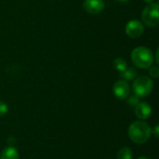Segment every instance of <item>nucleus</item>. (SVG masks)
Listing matches in <instances>:
<instances>
[{"mask_svg":"<svg viewBox=\"0 0 159 159\" xmlns=\"http://www.w3.org/2000/svg\"><path fill=\"white\" fill-rule=\"evenodd\" d=\"M131 61L133 64L141 69H149L154 63L153 52L145 47H138L131 52Z\"/></svg>","mask_w":159,"mask_h":159,"instance_id":"f03ea898","label":"nucleus"},{"mask_svg":"<svg viewBox=\"0 0 159 159\" xmlns=\"http://www.w3.org/2000/svg\"><path fill=\"white\" fill-rule=\"evenodd\" d=\"M140 99H141V98H139L138 96H136L135 94H133V95H129L126 100H128V104H129V105L134 107V106L140 102Z\"/></svg>","mask_w":159,"mask_h":159,"instance_id":"ddd939ff","label":"nucleus"},{"mask_svg":"<svg viewBox=\"0 0 159 159\" xmlns=\"http://www.w3.org/2000/svg\"><path fill=\"white\" fill-rule=\"evenodd\" d=\"M149 75L151 77L153 78H157L159 75V68L157 65H155V66H151L149 68Z\"/></svg>","mask_w":159,"mask_h":159,"instance_id":"4468645a","label":"nucleus"},{"mask_svg":"<svg viewBox=\"0 0 159 159\" xmlns=\"http://www.w3.org/2000/svg\"><path fill=\"white\" fill-rule=\"evenodd\" d=\"M114 66L119 73H123L128 68L127 61L122 58H116L114 61Z\"/></svg>","mask_w":159,"mask_h":159,"instance_id":"f8f14e48","label":"nucleus"},{"mask_svg":"<svg viewBox=\"0 0 159 159\" xmlns=\"http://www.w3.org/2000/svg\"><path fill=\"white\" fill-rule=\"evenodd\" d=\"M134 113L140 120H146L152 115V107L148 102H139L134 106Z\"/></svg>","mask_w":159,"mask_h":159,"instance_id":"0eeeda50","label":"nucleus"},{"mask_svg":"<svg viewBox=\"0 0 159 159\" xmlns=\"http://www.w3.org/2000/svg\"><path fill=\"white\" fill-rule=\"evenodd\" d=\"M143 23L149 27H156L159 23V5L158 3L148 4L142 12Z\"/></svg>","mask_w":159,"mask_h":159,"instance_id":"20e7f679","label":"nucleus"},{"mask_svg":"<svg viewBox=\"0 0 159 159\" xmlns=\"http://www.w3.org/2000/svg\"><path fill=\"white\" fill-rule=\"evenodd\" d=\"M0 159H20L19 151L12 145L4 148L0 154Z\"/></svg>","mask_w":159,"mask_h":159,"instance_id":"1a4fd4ad","label":"nucleus"},{"mask_svg":"<svg viewBox=\"0 0 159 159\" xmlns=\"http://www.w3.org/2000/svg\"><path fill=\"white\" fill-rule=\"evenodd\" d=\"M133 93L139 98H144L151 94L154 89V81L152 78L142 75L134 79L132 85Z\"/></svg>","mask_w":159,"mask_h":159,"instance_id":"7ed1b4c3","label":"nucleus"},{"mask_svg":"<svg viewBox=\"0 0 159 159\" xmlns=\"http://www.w3.org/2000/svg\"><path fill=\"white\" fill-rule=\"evenodd\" d=\"M126 34L130 38H138L144 32V25L142 21L138 20H131L126 25Z\"/></svg>","mask_w":159,"mask_h":159,"instance_id":"423d86ee","label":"nucleus"},{"mask_svg":"<svg viewBox=\"0 0 159 159\" xmlns=\"http://www.w3.org/2000/svg\"><path fill=\"white\" fill-rule=\"evenodd\" d=\"M138 159H150V158H148V157H139Z\"/></svg>","mask_w":159,"mask_h":159,"instance_id":"6ab92c4d","label":"nucleus"},{"mask_svg":"<svg viewBox=\"0 0 159 159\" xmlns=\"http://www.w3.org/2000/svg\"><path fill=\"white\" fill-rule=\"evenodd\" d=\"M117 1H119V2H128L129 0H117Z\"/></svg>","mask_w":159,"mask_h":159,"instance_id":"aec40b11","label":"nucleus"},{"mask_svg":"<svg viewBox=\"0 0 159 159\" xmlns=\"http://www.w3.org/2000/svg\"><path fill=\"white\" fill-rule=\"evenodd\" d=\"M7 112H8V106L7 105L6 102L0 101V117L6 116Z\"/></svg>","mask_w":159,"mask_h":159,"instance_id":"2eb2a0df","label":"nucleus"},{"mask_svg":"<svg viewBox=\"0 0 159 159\" xmlns=\"http://www.w3.org/2000/svg\"><path fill=\"white\" fill-rule=\"evenodd\" d=\"M133 158V153L131 148L128 146H124L121 149L118 150L116 154V159H132Z\"/></svg>","mask_w":159,"mask_h":159,"instance_id":"9b49d317","label":"nucleus"},{"mask_svg":"<svg viewBox=\"0 0 159 159\" xmlns=\"http://www.w3.org/2000/svg\"><path fill=\"white\" fill-rule=\"evenodd\" d=\"M128 135L134 143L143 144L151 138L152 129L143 120H137L131 123L129 127Z\"/></svg>","mask_w":159,"mask_h":159,"instance_id":"f257e3e1","label":"nucleus"},{"mask_svg":"<svg viewBox=\"0 0 159 159\" xmlns=\"http://www.w3.org/2000/svg\"><path fill=\"white\" fill-rule=\"evenodd\" d=\"M158 53H159V49H158V48H157V54H156V61H157V63H159Z\"/></svg>","mask_w":159,"mask_h":159,"instance_id":"f3484780","label":"nucleus"},{"mask_svg":"<svg viewBox=\"0 0 159 159\" xmlns=\"http://www.w3.org/2000/svg\"><path fill=\"white\" fill-rule=\"evenodd\" d=\"M113 93L118 100H126L130 95V87L124 79L117 80L113 86Z\"/></svg>","mask_w":159,"mask_h":159,"instance_id":"39448f33","label":"nucleus"},{"mask_svg":"<svg viewBox=\"0 0 159 159\" xmlns=\"http://www.w3.org/2000/svg\"><path fill=\"white\" fill-rule=\"evenodd\" d=\"M120 74H121L120 76L124 80H126V81H132V80H134L137 77L138 71L135 68L130 67V68H127L123 73H120Z\"/></svg>","mask_w":159,"mask_h":159,"instance_id":"9d476101","label":"nucleus"},{"mask_svg":"<svg viewBox=\"0 0 159 159\" xmlns=\"http://www.w3.org/2000/svg\"><path fill=\"white\" fill-rule=\"evenodd\" d=\"M103 0H85L83 3L84 9L89 14H99L104 9Z\"/></svg>","mask_w":159,"mask_h":159,"instance_id":"6e6552de","label":"nucleus"},{"mask_svg":"<svg viewBox=\"0 0 159 159\" xmlns=\"http://www.w3.org/2000/svg\"><path fill=\"white\" fill-rule=\"evenodd\" d=\"M143 1L146 2V3H148V4H151V3H154L155 0H143Z\"/></svg>","mask_w":159,"mask_h":159,"instance_id":"a211bd4d","label":"nucleus"},{"mask_svg":"<svg viewBox=\"0 0 159 159\" xmlns=\"http://www.w3.org/2000/svg\"><path fill=\"white\" fill-rule=\"evenodd\" d=\"M155 134V137L156 138H158V135H159V127L158 125H156V127L152 129V134Z\"/></svg>","mask_w":159,"mask_h":159,"instance_id":"dca6fc26","label":"nucleus"}]
</instances>
